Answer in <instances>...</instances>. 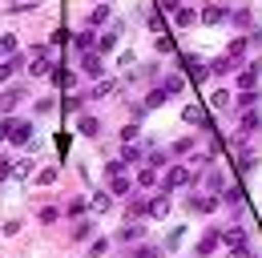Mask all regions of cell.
<instances>
[{
	"mask_svg": "<svg viewBox=\"0 0 262 258\" xmlns=\"http://www.w3.org/2000/svg\"><path fill=\"white\" fill-rule=\"evenodd\" d=\"M182 186H190V169L186 165H173L165 174V190H182Z\"/></svg>",
	"mask_w": 262,
	"mask_h": 258,
	"instance_id": "obj_1",
	"label": "cell"
},
{
	"mask_svg": "<svg viewBox=\"0 0 262 258\" xmlns=\"http://www.w3.org/2000/svg\"><path fill=\"white\" fill-rule=\"evenodd\" d=\"M8 141H16V145L33 141V121H12V129H8Z\"/></svg>",
	"mask_w": 262,
	"mask_h": 258,
	"instance_id": "obj_2",
	"label": "cell"
},
{
	"mask_svg": "<svg viewBox=\"0 0 262 258\" xmlns=\"http://www.w3.org/2000/svg\"><path fill=\"white\" fill-rule=\"evenodd\" d=\"M258 77H262V64L242 69V73H238V89H242V93H246V89H254V81H258Z\"/></svg>",
	"mask_w": 262,
	"mask_h": 258,
	"instance_id": "obj_3",
	"label": "cell"
},
{
	"mask_svg": "<svg viewBox=\"0 0 262 258\" xmlns=\"http://www.w3.org/2000/svg\"><path fill=\"white\" fill-rule=\"evenodd\" d=\"M202 20H206V25H222V20H226V8H218V4H206V8H202Z\"/></svg>",
	"mask_w": 262,
	"mask_h": 258,
	"instance_id": "obj_4",
	"label": "cell"
},
{
	"mask_svg": "<svg viewBox=\"0 0 262 258\" xmlns=\"http://www.w3.org/2000/svg\"><path fill=\"white\" fill-rule=\"evenodd\" d=\"M186 73H190L194 81H206V77H210V69H206V64L198 61V57H186Z\"/></svg>",
	"mask_w": 262,
	"mask_h": 258,
	"instance_id": "obj_5",
	"label": "cell"
},
{
	"mask_svg": "<svg viewBox=\"0 0 262 258\" xmlns=\"http://www.w3.org/2000/svg\"><path fill=\"white\" fill-rule=\"evenodd\" d=\"M190 210H198V214H214V210H218V198H190Z\"/></svg>",
	"mask_w": 262,
	"mask_h": 258,
	"instance_id": "obj_6",
	"label": "cell"
},
{
	"mask_svg": "<svg viewBox=\"0 0 262 258\" xmlns=\"http://www.w3.org/2000/svg\"><path fill=\"white\" fill-rule=\"evenodd\" d=\"M182 121H186V125H202V121H206L202 105H186V109H182Z\"/></svg>",
	"mask_w": 262,
	"mask_h": 258,
	"instance_id": "obj_7",
	"label": "cell"
},
{
	"mask_svg": "<svg viewBox=\"0 0 262 258\" xmlns=\"http://www.w3.org/2000/svg\"><path fill=\"white\" fill-rule=\"evenodd\" d=\"M234 69H238V61H234V57H218V61L210 64V73H218V77H226V73H234Z\"/></svg>",
	"mask_w": 262,
	"mask_h": 258,
	"instance_id": "obj_8",
	"label": "cell"
},
{
	"mask_svg": "<svg viewBox=\"0 0 262 258\" xmlns=\"http://www.w3.org/2000/svg\"><path fill=\"white\" fill-rule=\"evenodd\" d=\"M20 97H25V93H20V89H8V93L0 97V113H12V109H16V101H20Z\"/></svg>",
	"mask_w": 262,
	"mask_h": 258,
	"instance_id": "obj_9",
	"label": "cell"
},
{
	"mask_svg": "<svg viewBox=\"0 0 262 258\" xmlns=\"http://www.w3.org/2000/svg\"><path fill=\"white\" fill-rule=\"evenodd\" d=\"M81 69H85L89 77H97V73L105 69V64H101V57H97V53H85V61H81Z\"/></svg>",
	"mask_w": 262,
	"mask_h": 258,
	"instance_id": "obj_10",
	"label": "cell"
},
{
	"mask_svg": "<svg viewBox=\"0 0 262 258\" xmlns=\"http://www.w3.org/2000/svg\"><path fill=\"white\" fill-rule=\"evenodd\" d=\"M149 214H154V218H165V214H169V198H154V202H149Z\"/></svg>",
	"mask_w": 262,
	"mask_h": 258,
	"instance_id": "obj_11",
	"label": "cell"
},
{
	"mask_svg": "<svg viewBox=\"0 0 262 258\" xmlns=\"http://www.w3.org/2000/svg\"><path fill=\"white\" fill-rule=\"evenodd\" d=\"M141 234H145V226H137V222L129 218V226L121 230V242H133V238H141Z\"/></svg>",
	"mask_w": 262,
	"mask_h": 258,
	"instance_id": "obj_12",
	"label": "cell"
},
{
	"mask_svg": "<svg viewBox=\"0 0 262 258\" xmlns=\"http://www.w3.org/2000/svg\"><path fill=\"white\" fill-rule=\"evenodd\" d=\"M214 246H218V238H214V234H206V238H202V242H198V258L214 254Z\"/></svg>",
	"mask_w": 262,
	"mask_h": 258,
	"instance_id": "obj_13",
	"label": "cell"
},
{
	"mask_svg": "<svg viewBox=\"0 0 262 258\" xmlns=\"http://www.w3.org/2000/svg\"><path fill=\"white\" fill-rule=\"evenodd\" d=\"M81 133H85V137H97V133H101L97 117H81Z\"/></svg>",
	"mask_w": 262,
	"mask_h": 258,
	"instance_id": "obj_14",
	"label": "cell"
},
{
	"mask_svg": "<svg viewBox=\"0 0 262 258\" xmlns=\"http://www.w3.org/2000/svg\"><path fill=\"white\" fill-rule=\"evenodd\" d=\"M230 105H234L230 89H218V93H214V109H230Z\"/></svg>",
	"mask_w": 262,
	"mask_h": 258,
	"instance_id": "obj_15",
	"label": "cell"
},
{
	"mask_svg": "<svg viewBox=\"0 0 262 258\" xmlns=\"http://www.w3.org/2000/svg\"><path fill=\"white\" fill-rule=\"evenodd\" d=\"M121 161H125V165H137V161H141V149H137V145H125V149H121Z\"/></svg>",
	"mask_w": 262,
	"mask_h": 258,
	"instance_id": "obj_16",
	"label": "cell"
},
{
	"mask_svg": "<svg viewBox=\"0 0 262 258\" xmlns=\"http://www.w3.org/2000/svg\"><path fill=\"white\" fill-rule=\"evenodd\" d=\"M222 198H226L230 206H238V202H242V186H234V182H230V186H226V193H222Z\"/></svg>",
	"mask_w": 262,
	"mask_h": 258,
	"instance_id": "obj_17",
	"label": "cell"
},
{
	"mask_svg": "<svg viewBox=\"0 0 262 258\" xmlns=\"http://www.w3.org/2000/svg\"><path fill=\"white\" fill-rule=\"evenodd\" d=\"M194 20H198V12H190V8H178V25H182V29H190Z\"/></svg>",
	"mask_w": 262,
	"mask_h": 258,
	"instance_id": "obj_18",
	"label": "cell"
},
{
	"mask_svg": "<svg viewBox=\"0 0 262 258\" xmlns=\"http://www.w3.org/2000/svg\"><path fill=\"white\" fill-rule=\"evenodd\" d=\"M113 45H117V32H105V36H97V49H101V53H109Z\"/></svg>",
	"mask_w": 262,
	"mask_h": 258,
	"instance_id": "obj_19",
	"label": "cell"
},
{
	"mask_svg": "<svg viewBox=\"0 0 262 258\" xmlns=\"http://www.w3.org/2000/svg\"><path fill=\"white\" fill-rule=\"evenodd\" d=\"M165 101V89H154V93L145 97V109H158V105H162Z\"/></svg>",
	"mask_w": 262,
	"mask_h": 258,
	"instance_id": "obj_20",
	"label": "cell"
},
{
	"mask_svg": "<svg viewBox=\"0 0 262 258\" xmlns=\"http://www.w3.org/2000/svg\"><path fill=\"white\" fill-rule=\"evenodd\" d=\"M93 45H97L93 32H77V49H93Z\"/></svg>",
	"mask_w": 262,
	"mask_h": 258,
	"instance_id": "obj_21",
	"label": "cell"
},
{
	"mask_svg": "<svg viewBox=\"0 0 262 258\" xmlns=\"http://www.w3.org/2000/svg\"><path fill=\"white\" fill-rule=\"evenodd\" d=\"M113 89H117V81H101L97 89H93V97H109Z\"/></svg>",
	"mask_w": 262,
	"mask_h": 258,
	"instance_id": "obj_22",
	"label": "cell"
},
{
	"mask_svg": "<svg viewBox=\"0 0 262 258\" xmlns=\"http://www.w3.org/2000/svg\"><path fill=\"white\" fill-rule=\"evenodd\" d=\"M162 89H165V93H182V77H165Z\"/></svg>",
	"mask_w": 262,
	"mask_h": 258,
	"instance_id": "obj_23",
	"label": "cell"
},
{
	"mask_svg": "<svg viewBox=\"0 0 262 258\" xmlns=\"http://www.w3.org/2000/svg\"><path fill=\"white\" fill-rule=\"evenodd\" d=\"M89 20H93V25H105V20H109V8H105V4L93 8V16H89Z\"/></svg>",
	"mask_w": 262,
	"mask_h": 258,
	"instance_id": "obj_24",
	"label": "cell"
},
{
	"mask_svg": "<svg viewBox=\"0 0 262 258\" xmlns=\"http://www.w3.org/2000/svg\"><path fill=\"white\" fill-rule=\"evenodd\" d=\"M16 64H20V61H4V64H0V85L12 77V69H16Z\"/></svg>",
	"mask_w": 262,
	"mask_h": 258,
	"instance_id": "obj_25",
	"label": "cell"
},
{
	"mask_svg": "<svg viewBox=\"0 0 262 258\" xmlns=\"http://www.w3.org/2000/svg\"><path fill=\"white\" fill-rule=\"evenodd\" d=\"M137 182H141V186H154V182H158V174H154V169H141V174H137Z\"/></svg>",
	"mask_w": 262,
	"mask_h": 258,
	"instance_id": "obj_26",
	"label": "cell"
},
{
	"mask_svg": "<svg viewBox=\"0 0 262 258\" xmlns=\"http://www.w3.org/2000/svg\"><path fill=\"white\" fill-rule=\"evenodd\" d=\"M258 125V113H254V109H250V113H242V129H254Z\"/></svg>",
	"mask_w": 262,
	"mask_h": 258,
	"instance_id": "obj_27",
	"label": "cell"
},
{
	"mask_svg": "<svg viewBox=\"0 0 262 258\" xmlns=\"http://www.w3.org/2000/svg\"><path fill=\"white\" fill-rule=\"evenodd\" d=\"M89 230H93L89 222H77V226H73V238H89Z\"/></svg>",
	"mask_w": 262,
	"mask_h": 258,
	"instance_id": "obj_28",
	"label": "cell"
},
{
	"mask_svg": "<svg viewBox=\"0 0 262 258\" xmlns=\"http://www.w3.org/2000/svg\"><path fill=\"white\" fill-rule=\"evenodd\" d=\"M113 193H129V178H113Z\"/></svg>",
	"mask_w": 262,
	"mask_h": 258,
	"instance_id": "obj_29",
	"label": "cell"
},
{
	"mask_svg": "<svg viewBox=\"0 0 262 258\" xmlns=\"http://www.w3.org/2000/svg\"><path fill=\"white\" fill-rule=\"evenodd\" d=\"M158 53H173V40L169 36H158Z\"/></svg>",
	"mask_w": 262,
	"mask_h": 258,
	"instance_id": "obj_30",
	"label": "cell"
},
{
	"mask_svg": "<svg viewBox=\"0 0 262 258\" xmlns=\"http://www.w3.org/2000/svg\"><path fill=\"white\" fill-rule=\"evenodd\" d=\"M254 101H258V93H254V89H246V93L238 97V105H254Z\"/></svg>",
	"mask_w": 262,
	"mask_h": 258,
	"instance_id": "obj_31",
	"label": "cell"
},
{
	"mask_svg": "<svg viewBox=\"0 0 262 258\" xmlns=\"http://www.w3.org/2000/svg\"><path fill=\"white\" fill-rule=\"evenodd\" d=\"M254 161H258L254 154H242V161H238V169H254Z\"/></svg>",
	"mask_w": 262,
	"mask_h": 258,
	"instance_id": "obj_32",
	"label": "cell"
},
{
	"mask_svg": "<svg viewBox=\"0 0 262 258\" xmlns=\"http://www.w3.org/2000/svg\"><path fill=\"white\" fill-rule=\"evenodd\" d=\"M105 250H109V242H105V238H97V242H93V258H101Z\"/></svg>",
	"mask_w": 262,
	"mask_h": 258,
	"instance_id": "obj_33",
	"label": "cell"
},
{
	"mask_svg": "<svg viewBox=\"0 0 262 258\" xmlns=\"http://www.w3.org/2000/svg\"><path fill=\"white\" fill-rule=\"evenodd\" d=\"M0 178H12V161L8 158H0Z\"/></svg>",
	"mask_w": 262,
	"mask_h": 258,
	"instance_id": "obj_34",
	"label": "cell"
},
{
	"mask_svg": "<svg viewBox=\"0 0 262 258\" xmlns=\"http://www.w3.org/2000/svg\"><path fill=\"white\" fill-rule=\"evenodd\" d=\"M133 258H158V250H154V246H141V250H137Z\"/></svg>",
	"mask_w": 262,
	"mask_h": 258,
	"instance_id": "obj_35",
	"label": "cell"
},
{
	"mask_svg": "<svg viewBox=\"0 0 262 258\" xmlns=\"http://www.w3.org/2000/svg\"><path fill=\"white\" fill-rule=\"evenodd\" d=\"M158 4H162L165 12H178V0H158Z\"/></svg>",
	"mask_w": 262,
	"mask_h": 258,
	"instance_id": "obj_36",
	"label": "cell"
},
{
	"mask_svg": "<svg viewBox=\"0 0 262 258\" xmlns=\"http://www.w3.org/2000/svg\"><path fill=\"white\" fill-rule=\"evenodd\" d=\"M12 4H16V8H29V4H36V0H12Z\"/></svg>",
	"mask_w": 262,
	"mask_h": 258,
	"instance_id": "obj_37",
	"label": "cell"
},
{
	"mask_svg": "<svg viewBox=\"0 0 262 258\" xmlns=\"http://www.w3.org/2000/svg\"><path fill=\"white\" fill-rule=\"evenodd\" d=\"M0 53H4V49H0Z\"/></svg>",
	"mask_w": 262,
	"mask_h": 258,
	"instance_id": "obj_38",
	"label": "cell"
}]
</instances>
